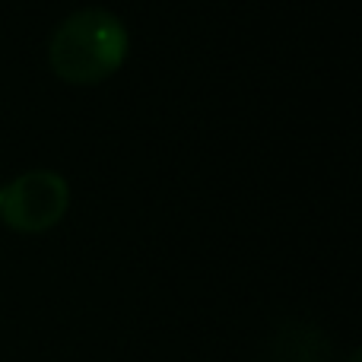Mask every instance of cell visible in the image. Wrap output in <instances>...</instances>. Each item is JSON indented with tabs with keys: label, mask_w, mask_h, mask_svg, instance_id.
I'll use <instances>...</instances> for the list:
<instances>
[{
	"label": "cell",
	"mask_w": 362,
	"mask_h": 362,
	"mask_svg": "<svg viewBox=\"0 0 362 362\" xmlns=\"http://www.w3.org/2000/svg\"><path fill=\"white\" fill-rule=\"evenodd\" d=\"M131 51V32L102 6H83L70 13L48 42V64L57 80L74 86H93L118 74Z\"/></svg>",
	"instance_id": "obj_1"
},
{
	"label": "cell",
	"mask_w": 362,
	"mask_h": 362,
	"mask_svg": "<svg viewBox=\"0 0 362 362\" xmlns=\"http://www.w3.org/2000/svg\"><path fill=\"white\" fill-rule=\"evenodd\" d=\"M70 206V185L51 169L23 172L0 187V219L6 229L38 235L54 229Z\"/></svg>",
	"instance_id": "obj_2"
},
{
	"label": "cell",
	"mask_w": 362,
	"mask_h": 362,
	"mask_svg": "<svg viewBox=\"0 0 362 362\" xmlns=\"http://www.w3.org/2000/svg\"><path fill=\"white\" fill-rule=\"evenodd\" d=\"M346 362H362V353H359V350H353V353H350V359H346Z\"/></svg>",
	"instance_id": "obj_3"
}]
</instances>
